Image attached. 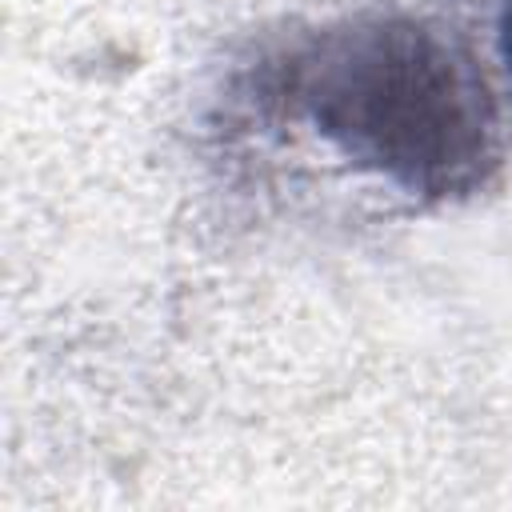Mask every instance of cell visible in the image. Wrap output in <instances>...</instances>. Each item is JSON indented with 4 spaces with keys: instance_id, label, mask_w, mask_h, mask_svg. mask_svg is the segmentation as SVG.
<instances>
[{
    "instance_id": "1",
    "label": "cell",
    "mask_w": 512,
    "mask_h": 512,
    "mask_svg": "<svg viewBox=\"0 0 512 512\" xmlns=\"http://www.w3.org/2000/svg\"><path fill=\"white\" fill-rule=\"evenodd\" d=\"M264 96L352 168L416 200H460L500 164L492 88L444 28L360 12L296 36L264 68Z\"/></svg>"
},
{
    "instance_id": "2",
    "label": "cell",
    "mask_w": 512,
    "mask_h": 512,
    "mask_svg": "<svg viewBox=\"0 0 512 512\" xmlns=\"http://www.w3.org/2000/svg\"><path fill=\"white\" fill-rule=\"evenodd\" d=\"M500 44H504V60L512 72V0H504V16H500Z\"/></svg>"
}]
</instances>
